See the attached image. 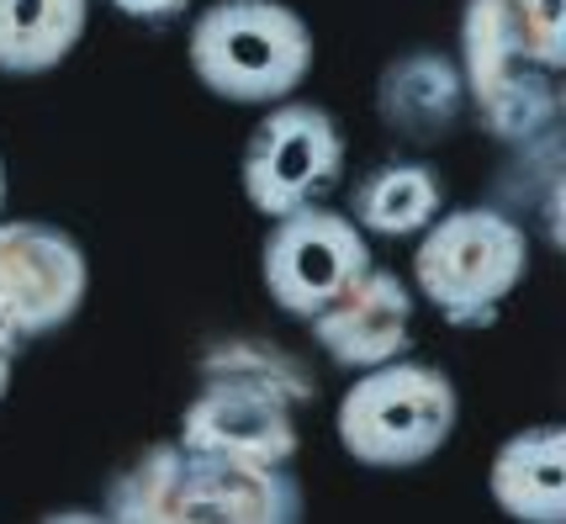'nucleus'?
Here are the masks:
<instances>
[{"label":"nucleus","mask_w":566,"mask_h":524,"mask_svg":"<svg viewBox=\"0 0 566 524\" xmlns=\"http://www.w3.org/2000/svg\"><path fill=\"white\" fill-rule=\"evenodd\" d=\"M186 64L218 101L265 112L307 85L318 38L286 0H212L191 17Z\"/></svg>","instance_id":"f257e3e1"},{"label":"nucleus","mask_w":566,"mask_h":524,"mask_svg":"<svg viewBox=\"0 0 566 524\" xmlns=\"http://www.w3.org/2000/svg\"><path fill=\"white\" fill-rule=\"evenodd\" d=\"M530 228L503 207H450L419 233L413 286L450 328H493L530 275Z\"/></svg>","instance_id":"f03ea898"},{"label":"nucleus","mask_w":566,"mask_h":524,"mask_svg":"<svg viewBox=\"0 0 566 524\" xmlns=\"http://www.w3.org/2000/svg\"><path fill=\"white\" fill-rule=\"evenodd\" d=\"M461 419L455 381L413 355H397L387 366L355 371V387L339 398L334 434L349 461L370 472H408L434 461Z\"/></svg>","instance_id":"7ed1b4c3"},{"label":"nucleus","mask_w":566,"mask_h":524,"mask_svg":"<svg viewBox=\"0 0 566 524\" xmlns=\"http://www.w3.org/2000/svg\"><path fill=\"white\" fill-rule=\"evenodd\" d=\"M455 64L467 85V112H476V123L497 144L514 149V144H530L551 127H562L556 75L524 53V38L503 0H467Z\"/></svg>","instance_id":"20e7f679"},{"label":"nucleus","mask_w":566,"mask_h":524,"mask_svg":"<svg viewBox=\"0 0 566 524\" xmlns=\"http://www.w3.org/2000/svg\"><path fill=\"white\" fill-rule=\"evenodd\" d=\"M345 127L318 101H275L254 123L239 159L244 197L260 218H286L296 207H318L345 175Z\"/></svg>","instance_id":"39448f33"},{"label":"nucleus","mask_w":566,"mask_h":524,"mask_svg":"<svg viewBox=\"0 0 566 524\" xmlns=\"http://www.w3.org/2000/svg\"><path fill=\"white\" fill-rule=\"evenodd\" d=\"M370 265V239L355 228L349 212L334 207H296L286 218H271V233L260 244V286L286 318H313L345 292Z\"/></svg>","instance_id":"423d86ee"},{"label":"nucleus","mask_w":566,"mask_h":524,"mask_svg":"<svg viewBox=\"0 0 566 524\" xmlns=\"http://www.w3.org/2000/svg\"><path fill=\"white\" fill-rule=\"evenodd\" d=\"M91 297V260L70 228L49 218H0V302L22 339H43L80 318Z\"/></svg>","instance_id":"0eeeda50"},{"label":"nucleus","mask_w":566,"mask_h":524,"mask_svg":"<svg viewBox=\"0 0 566 524\" xmlns=\"http://www.w3.org/2000/svg\"><path fill=\"white\" fill-rule=\"evenodd\" d=\"M413 307H419L413 286L397 271L370 260L323 313L307 318V328H313L323 355L339 371L355 376V371H370V366H387V360L413 349Z\"/></svg>","instance_id":"6e6552de"},{"label":"nucleus","mask_w":566,"mask_h":524,"mask_svg":"<svg viewBox=\"0 0 566 524\" xmlns=\"http://www.w3.org/2000/svg\"><path fill=\"white\" fill-rule=\"evenodd\" d=\"M186 450L197 455H228V461H265V467H292L296 446V408L244 392V387H222L201 381V392L180 408V434Z\"/></svg>","instance_id":"1a4fd4ad"},{"label":"nucleus","mask_w":566,"mask_h":524,"mask_svg":"<svg viewBox=\"0 0 566 524\" xmlns=\"http://www.w3.org/2000/svg\"><path fill=\"white\" fill-rule=\"evenodd\" d=\"M302 514L307 493L286 467L186 450L180 524H296Z\"/></svg>","instance_id":"9d476101"},{"label":"nucleus","mask_w":566,"mask_h":524,"mask_svg":"<svg viewBox=\"0 0 566 524\" xmlns=\"http://www.w3.org/2000/svg\"><path fill=\"white\" fill-rule=\"evenodd\" d=\"M376 117L397 144L434 149L467 123V85L455 53L408 49L381 64L376 75Z\"/></svg>","instance_id":"9b49d317"},{"label":"nucleus","mask_w":566,"mask_h":524,"mask_svg":"<svg viewBox=\"0 0 566 524\" xmlns=\"http://www.w3.org/2000/svg\"><path fill=\"white\" fill-rule=\"evenodd\" d=\"M488 493L518 524L566 520V429L530 425L497 446L488 467Z\"/></svg>","instance_id":"f8f14e48"},{"label":"nucleus","mask_w":566,"mask_h":524,"mask_svg":"<svg viewBox=\"0 0 566 524\" xmlns=\"http://www.w3.org/2000/svg\"><path fill=\"white\" fill-rule=\"evenodd\" d=\"M444 212V180L423 159H387L355 180L349 218L366 239H419Z\"/></svg>","instance_id":"ddd939ff"},{"label":"nucleus","mask_w":566,"mask_h":524,"mask_svg":"<svg viewBox=\"0 0 566 524\" xmlns=\"http://www.w3.org/2000/svg\"><path fill=\"white\" fill-rule=\"evenodd\" d=\"M91 27V0H0V75L38 80L70 64Z\"/></svg>","instance_id":"4468645a"},{"label":"nucleus","mask_w":566,"mask_h":524,"mask_svg":"<svg viewBox=\"0 0 566 524\" xmlns=\"http://www.w3.org/2000/svg\"><path fill=\"white\" fill-rule=\"evenodd\" d=\"M201 381H222V387H244V392H265V398L286 402V408H307L318 402V371L296 355V349L275 345V339H212L197 360Z\"/></svg>","instance_id":"2eb2a0df"},{"label":"nucleus","mask_w":566,"mask_h":524,"mask_svg":"<svg viewBox=\"0 0 566 524\" xmlns=\"http://www.w3.org/2000/svg\"><path fill=\"white\" fill-rule=\"evenodd\" d=\"M180 476L186 446L154 440L144 446L101 493V520L112 524H180Z\"/></svg>","instance_id":"dca6fc26"},{"label":"nucleus","mask_w":566,"mask_h":524,"mask_svg":"<svg viewBox=\"0 0 566 524\" xmlns=\"http://www.w3.org/2000/svg\"><path fill=\"white\" fill-rule=\"evenodd\" d=\"M503 6L514 17L518 38H524V53L541 70L562 75L566 70V0H503Z\"/></svg>","instance_id":"f3484780"},{"label":"nucleus","mask_w":566,"mask_h":524,"mask_svg":"<svg viewBox=\"0 0 566 524\" xmlns=\"http://www.w3.org/2000/svg\"><path fill=\"white\" fill-rule=\"evenodd\" d=\"M117 17H127V22H144V27H170L180 22L197 0H106Z\"/></svg>","instance_id":"a211bd4d"},{"label":"nucleus","mask_w":566,"mask_h":524,"mask_svg":"<svg viewBox=\"0 0 566 524\" xmlns=\"http://www.w3.org/2000/svg\"><path fill=\"white\" fill-rule=\"evenodd\" d=\"M22 328H17V318H11V313H6V302H0V349H6V355H22Z\"/></svg>","instance_id":"6ab92c4d"},{"label":"nucleus","mask_w":566,"mask_h":524,"mask_svg":"<svg viewBox=\"0 0 566 524\" xmlns=\"http://www.w3.org/2000/svg\"><path fill=\"white\" fill-rule=\"evenodd\" d=\"M11 371H17V355L0 349V402H6V392H11Z\"/></svg>","instance_id":"aec40b11"},{"label":"nucleus","mask_w":566,"mask_h":524,"mask_svg":"<svg viewBox=\"0 0 566 524\" xmlns=\"http://www.w3.org/2000/svg\"><path fill=\"white\" fill-rule=\"evenodd\" d=\"M0 218H6V159H0Z\"/></svg>","instance_id":"412c9836"}]
</instances>
